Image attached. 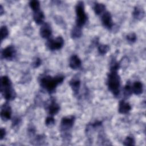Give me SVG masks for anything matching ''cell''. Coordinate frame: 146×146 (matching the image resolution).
<instances>
[{"mask_svg":"<svg viewBox=\"0 0 146 146\" xmlns=\"http://www.w3.org/2000/svg\"><path fill=\"white\" fill-rule=\"evenodd\" d=\"M11 108L10 106L7 104H4L1 108V117L4 121L8 120L11 119Z\"/></svg>","mask_w":146,"mask_h":146,"instance_id":"ba28073f","label":"cell"},{"mask_svg":"<svg viewBox=\"0 0 146 146\" xmlns=\"http://www.w3.org/2000/svg\"><path fill=\"white\" fill-rule=\"evenodd\" d=\"M5 135H6V131H5V129L4 128H2L1 129V131H0V137H1L0 138H1V140H2L5 137Z\"/></svg>","mask_w":146,"mask_h":146,"instance_id":"83f0119b","label":"cell"},{"mask_svg":"<svg viewBox=\"0 0 146 146\" xmlns=\"http://www.w3.org/2000/svg\"><path fill=\"white\" fill-rule=\"evenodd\" d=\"M107 86L108 90L115 96H117L120 92V79L117 70L110 69V72L108 75Z\"/></svg>","mask_w":146,"mask_h":146,"instance_id":"7a4b0ae2","label":"cell"},{"mask_svg":"<svg viewBox=\"0 0 146 146\" xmlns=\"http://www.w3.org/2000/svg\"><path fill=\"white\" fill-rule=\"evenodd\" d=\"M132 94V87L129 83H127L124 88V96L127 98Z\"/></svg>","mask_w":146,"mask_h":146,"instance_id":"7402d4cb","label":"cell"},{"mask_svg":"<svg viewBox=\"0 0 146 146\" xmlns=\"http://www.w3.org/2000/svg\"><path fill=\"white\" fill-rule=\"evenodd\" d=\"M110 47L107 44H100L98 46V50L100 54L101 55H104L106 54L109 50Z\"/></svg>","mask_w":146,"mask_h":146,"instance_id":"ffe728a7","label":"cell"},{"mask_svg":"<svg viewBox=\"0 0 146 146\" xmlns=\"http://www.w3.org/2000/svg\"><path fill=\"white\" fill-rule=\"evenodd\" d=\"M106 9V6L104 4L101 3H95L94 6V10L96 14L99 15L102 13Z\"/></svg>","mask_w":146,"mask_h":146,"instance_id":"ac0fdd59","label":"cell"},{"mask_svg":"<svg viewBox=\"0 0 146 146\" xmlns=\"http://www.w3.org/2000/svg\"><path fill=\"white\" fill-rule=\"evenodd\" d=\"M64 78V76L60 75L53 77L50 75H45L40 78L39 83L40 86L48 92L52 93L56 87L63 82Z\"/></svg>","mask_w":146,"mask_h":146,"instance_id":"6da1fadb","label":"cell"},{"mask_svg":"<svg viewBox=\"0 0 146 146\" xmlns=\"http://www.w3.org/2000/svg\"><path fill=\"white\" fill-rule=\"evenodd\" d=\"M76 12V26L82 28L87 20V16L84 11V3L82 1H79L75 6Z\"/></svg>","mask_w":146,"mask_h":146,"instance_id":"277c9868","label":"cell"},{"mask_svg":"<svg viewBox=\"0 0 146 146\" xmlns=\"http://www.w3.org/2000/svg\"><path fill=\"white\" fill-rule=\"evenodd\" d=\"M69 85L70 86L74 94H78L80 87V80L78 78H73L70 81Z\"/></svg>","mask_w":146,"mask_h":146,"instance_id":"7c38bea8","label":"cell"},{"mask_svg":"<svg viewBox=\"0 0 146 146\" xmlns=\"http://www.w3.org/2000/svg\"><path fill=\"white\" fill-rule=\"evenodd\" d=\"M126 39L128 42L134 43L136 40V39H137L136 35L133 33H129L126 36Z\"/></svg>","mask_w":146,"mask_h":146,"instance_id":"d4e9b609","label":"cell"},{"mask_svg":"<svg viewBox=\"0 0 146 146\" xmlns=\"http://www.w3.org/2000/svg\"><path fill=\"white\" fill-rule=\"evenodd\" d=\"M0 12H1V14H3V7L2 5H1L0 6Z\"/></svg>","mask_w":146,"mask_h":146,"instance_id":"f1b7e54d","label":"cell"},{"mask_svg":"<svg viewBox=\"0 0 146 146\" xmlns=\"http://www.w3.org/2000/svg\"><path fill=\"white\" fill-rule=\"evenodd\" d=\"M64 44V40L62 36H58L55 39H51L48 40L47 46L51 50H58L60 49Z\"/></svg>","mask_w":146,"mask_h":146,"instance_id":"5b68a950","label":"cell"},{"mask_svg":"<svg viewBox=\"0 0 146 146\" xmlns=\"http://www.w3.org/2000/svg\"><path fill=\"white\" fill-rule=\"evenodd\" d=\"M81 64V60L76 55H73L71 56L69 61V66L72 69L76 70L80 67Z\"/></svg>","mask_w":146,"mask_h":146,"instance_id":"8fae6325","label":"cell"},{"mask_svg":"<svg viewBox=\"0 0 146 146\" xmlns=\"http://www.w3.org/2000/svg\"><path fill=\"white\" fill-rule=\"evenodd\" d=\"M52 33L51 29L49 24L47 23H44L40 29V36L43 38H48Z\"/></svg>","mask_w":146,"mask_h":146,"instance_id":"30bf717a","label":"cell"},{"mask_svg":"<svg viewBox=\"0 0 146 146\" xmlns=\"http://www.w3.org/2000/svg\"><path fill=\"white\" fill-rule=\"evenodd\" d=\"M131 87H132V93H134L135 95H140L143 92V84L141 82L139 81L135 82L133 83Z\"/></svg>","mask_w":146,"mask_h":146,"instance_id":"5bb4252c","label":"cell"},{"mask_svg":"<svg viewBox=\"0 0 146 146\" xmlns=\"http://www.w3.org/2000/svg\"><path fill=\"white\" fill-rule=\"evenodd\" d=\"M133 17L138 20L142 19L145 15L144 10L143 8H141L140 6H136L134 8L133 11Z\"/></svg>","mask_w":146,"mask_h":146,"instance_id":"2e32d148","label":"cell"},{"mask_svg":"<svg viewBox=\"0 0 146 146\" xmlns=\"http://www.w3.org/2000/svg\"><path fill=\"white\" fill-rule=\"evenodd\" d=\"M75 117L73 115L63 117L60 122V128L62 131H65L71 128L74 125Z\"/></svg>","mask_w":146,"mask_h":146,"instance_id":"8992f818","label":"cell"},{"mask_svg":"<svg viewBox=\"0 0 146 146\" xmlns=\"http://www.w3.org/2000/svg\"><path fill=\"white\" fill-rule=\"evenodd\" d=\"M59 105L54 100H52L48 107V112L50 116H54L59 112Z\"/></svg>","mask_w":146,"mask_h":146,"instance_id":"9a60e30c","label":"cell"},{"mask_svg":"<svg viewBox=\"0 0 146 146\" xmlns=\"http://www.w3.org/2000/svg\"><path fill=\"white\" fill-rule=\"evenodd\" d=\"M102 22L103 25L107 29H110L113 26L112 17L110 12L106 11L102 17Z\"/></svg>","mask_w":146,"mask_h":146,"instance_id":"9c48e42d","label":"cell"},{"mask_svg":"<svg viewBox=\"0 0 146 146\" xmlns=\"http://www.w3.org/2000/svg\"><path fill=\"white\" fill-rule=\"evenodd\" d=\"M135 144V139L132 136H127L124 140L123 144L125 145H134Z\"/></svg>","mask_w":146,"mask_h":146,"instance_id":"603a6c76","label":"cell"},{"mask_svg":"<svg viewBox=\"0 0 146 146\" xmlns=\"http://www.w3.org/2000/svg\"><path fill=\"white\" fill-rule=\"evenodd\" d=\"M2 56L7 60H10L14 58L16 54V50L15 47L12 46L10 45L5 47L2 51Z\"/></svg>","mask_w":146,"mask_h":146,"instance_id":"52a82bcc","label":"cell"},{"mask_svg":"<svg viewBox=\"0 0 146 146\" xmlns=\"http://www.w3.org/2000/svg\"><path fill=\"white\" fill-rule=\"evenodd\" d=\"M29 5L34 12L40 10V3L38 1H31L29 2Z\"/></svg>","mask_w":146,"mask_h":146,"instance_id":"44dd1931","label":"cell"},{"mask_svg":"<svg viewBox=\"0 0 146 146\" xmlns=\"http://www.w3.org/2000/svg\"><path fill=\"white\" fill-rule=\"evenodd\" d=\"M1 91L6 100H12L16 96V93L12 87L11 82L7 76H3L1 78Z\"/></svg>","mask_w":146,"mask_h":146,"instance_id":"3957f363","label":"cell"},{"mask_svg":"<svg viewBox=\"0 0 146 146\" xmlns=\"http://www.w3.org/2000/svg\"><path fill=\"white\" fill-rule=\"evenodd\" d=\"M9 34V31L6 26H2L1 27V40H3L5 38L7 37Z\"/></svg>","mask_w":146,"mask_h":146,"instance_id":"cb8c5ba5","label":"cell"},{"mask_svg":"<svg viewBox=\"0 0 146 146\" xmlns=\"http://www.w3.org/2000/svg\"><path fill=\"white\" fill-rule=\"evenodd\" d=\"M82 28L76 26L74 27L71 32V37L74 39L79 38L82 35Z\"/></svg>","mask_w":146,"mask_h":146,"instance_id":"d6986e66","label":"cell"},{"mask_svg":"<svg viewBox=\"0 0 146 146\" xmlns=\"http://www.w3.org/2000/svg\"><path fill=\"white\" fill-rule=\"evenodd\" d=\"M33 18L36 23H37L38 25L42 24V23H43L44 19V15L43 13L39 10L34 12Z\"/></svg>","mask_w":146,"mask_h":146,"instance_id":"e0dca14e","label":"cell"},{"mask_svg":"<svg viewBox=\"0 0 146 146\" xmlns=\"http://www.w3.org/2000/svg\"><path fill=\"white\" fill-rule=\"evenodd\" d=\"M55 119L52 116H50L46 117L45 120V124L47 126H51L55 124Z\"/></svg>","mask_w":146,"mask_h":146,"instance_id":"484cf974","label":"cell"},{"mask_svg":"<svg viewBox=\"0 0 146 146\" xmlns=\"http://www.w3.org/2000/svg\"><path fill=\"white\" fill-rule=\"evenodd\" d=\"M131 110V106L129 103L125 102L124 100H122L120 101L119 104V108L118 111L120 113H128Z\"/></svg>","mask_w":146,"mask_h":146,"instance_id":"4fadbf2b","label":"cell"},{"mask_svg":"<svg viewBox=\"0 0 146 146\" xmlns=\"http://www.w3.org/2000/svg\"><path fill=\"white\" fill-rule=\"evenodd\" d=\"M41 63H42L41 59L40 58H36L34 60V61H33V62L32 63V66H33V67L34 68H37V67H38L41 64Z\"/></svg>","mask_w":146,"mask_h":146,"instance_id":"4316f807","label":"cell"}]
</instances>
